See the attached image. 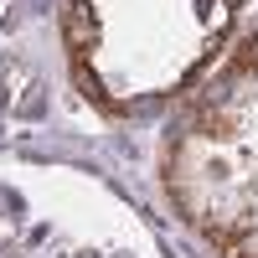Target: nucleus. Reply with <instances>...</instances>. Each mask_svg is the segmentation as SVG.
<instances>
[{"mask_svg":"<svg viewBox=\"0 0 258 258\" xmlns=\"http://www.w3.org/2000/svg\"><path fill=\"white\" fill-rule=\"evenodd\" d=\"M222 258H258V253H253L248 243H238V248H232V253H222Z\"/></svg>","mask_w":258,"mask_h":258,"instance_id":"nucleus-3","label":"nucleus"},{"mask_svg":"<svg viewBox=\"0 0 258 258\" xmlns=\"http://www.w3.org/2000/svg\"><path fill=\"white\" fill-rule=\"evenodd\" d=\"M238 73H258V41H248V47L238 52V62H232Z\"/></svg>","mask_w":258,"mask_h":258,"instance_id":"nucleus-2","label":"nucleus"},{"mask_svg":"<svg viewBox=\"0 0 258 258\" xmlns=\"http://www.w3.org/2000/svg\"><path fill=\"white\" fill-rule=\"evenodd\" d=\"M197 129H202V135H238V119H232L227 109H202V119H197Z\"/></svg>","mask_w":258,"mask_h":258,"instance_id":"nucleus-1","label":"nucleus"}]
</instances>
